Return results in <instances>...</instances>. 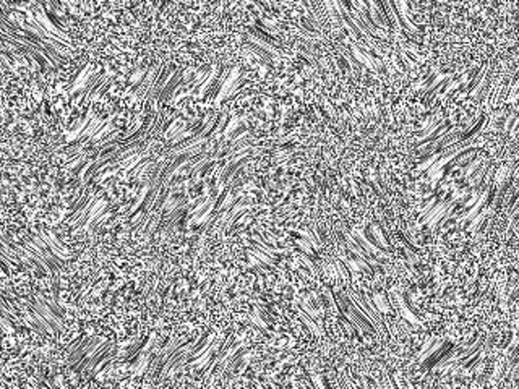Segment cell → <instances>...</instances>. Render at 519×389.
<instances>
[{
  "mask_svg": "<svg viewBox=\"0 0 519 389\" xmlns=\"http://www.w3.org/2000/svg\"><path fill=\"white\" fill-rule=\"evenodd\" d=\"M394 378H396V381H398V386H399V389H414L411 383H409V380H407V378H404V376H402V375H396Z\"/></svg>",
  "mask_w": 519,
  "mask_h": 389,
  "instance_id": "obj_1",
  "label": "cell"
},
{
  "mask_svg": "<svg viewBox=\"0 0 519 389\" xmlns=\"http://www.w3.org/2000/svg\"><path fill=\"white\" fill-rule=\"evenodd\" d=\"M516 357H519V344L515 347V350H513V359H516Z\"/></svg>",
  "mask_w": 519,
  "mask_h": 389,
  "instance_id": "obj_2",
  "label": "cell"
},
{
  "mask_svg": "<svg viewBox=\"0 0 519 389\" xmlns=\"http://www.w3.org/2000/svg\"><path fill=\"white\" fill-rule=\"evenodd\" d=\"M39 389H42V388H41V386H39Z\"/></svg>",
  "mask_w": 519,
  "mask_h": 389,
  "instance_id": "obj_3",
  "label": "cell"
}]
</instances>
